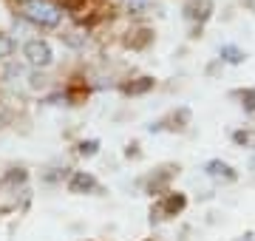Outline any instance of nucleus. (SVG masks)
<instances>
[{
	"instance_id": "20e7f679",
	"label": "nucleus",
	"mask_w": 255,
	"mask_h": 241,
	"mask_svg": "<svg viewBox=\"0 0 255 241\" xmlns=\"http://www.w3.org/2000/svg\"><path fill=\"white\" fill-rule=\"evenodd\" d=\"M68 190L71 193H94L97 190V179L91 176V173H85V170H77L71 179H68Z\"/></svg>"
},
{
	"instance_id": "9b49d317",
	"label": "nucleus",
	"mask_w": 255,
	"mask_h": 241,
	"mask_svg": "<svg viewBox=\"0 0 255 241\" xmlns=\"http://www.w3.org/2000/svg\"><path fill=\"white\" fill-rule=\"evenodd\" d=\"M63 40L68 43V46L80 48V46H85V40H88V34H82V31H68V34H63Z\"/></svg>"
},
{
	"instance_id": "9d476101",
	"label": "nucleus",
	"mask_w": 255,
	"mask_h": 241,
	"mask_svg": "<svg viewBox=\"0 0 255 241\" xmlns=\"http://www.w3.org/2000/svg\"><path fill=\"white\" fill-rule=\"evenodd\" d=\"M150 6H153L150 0H128V11H130V14H145Z\"/></svg>"
},
{
	"instance_id": "1a4fd4ad",
	"label": "nucleus",
	"mask_w": 255,
	"mask_h": 241,
	"mask_svg": "<svg viewBox=\"0 0 255 241\" xmlns=\"http://www.w3.org/2000/svg\"><path fill=\"white\" fill-rule=\"evenodd\" d=\"M233 142L255 150V133H253V130H236V133H233Z\"/></svg>"
},
{
	"instance_id": "39448f33",
	"label": "nucleus",
	"mask_w": 255,
	"mask_h": 241,
	"mask_svg": "<svg viewBox=\"0 0 255 241\" xmlns=\"http://www.w3.org/2000/svg\"><path fill=\"white\" fill-rule=\"evenodd\" d=\"M204 173L210 179H221V182H233L236 179V170L227 165V162H221V159H210L207 165H204Z\"/></svg>"
},
{
	"instance_id": "2eb2a0df",
	"label": "nucleus",
	"mask_w": 255,
	"mask_h": 241,
	"mask_svg": "<svg viewBox=\"0 0 255 241\" xmlns=\"http://www.w3.org/2000/svg\"><path fill=\"white\" fill-rule=\"evenodd\" d=\"M236 241H255V233H247V236H241V239H236Z\"/></svg>"
},
{
	"instance_id": "423d86ee",
	"label": "nucleus",
	"mask_w": 255,
	"mask_h": 241,
	"mask_svg": "<svg viewBox=\"0 0 255 241\" xmlns=\"http://www.w3.org/2000/svg\"><path fill=\"white\" fill-rule=\"evenodd\" d=\"M210 11H213V3H210V0H190V3L184 6V14L190 20H201V23L210 17Z\"/></svg>"
},
{
	"instance_id": "f8f14e48",
	"label": "nucleus",
	"mask_w": 255,
	"mask_h": 241,
	"mask_svg": "<svg viewBox=\"0 0 255 241\" xmlns=\"http://www.w3.org/2000/svg\"><path fill=\"white\" fill-rule=\"evenodd\" d=\"M241 102H244V111H255V88H244Z\"/></svg>"
},
{
	"instance_id": "f257e3e1",
	"label": "nucleus",
	"mask_w": 255,
	"mask_h": 241,
	"mask_svg": "<svg viewBox=\"0 0 255 241\" xmlns=\"http://www.w3.org/2000/svg\"><path fill=\"white\" fill-rule=\"evenodd\" d=\"M20 14L40 28H57L63 20V9L54 0H20Z\"/></svg>"
},
{
	"instance_id": "7ed1b4c3",
	"label": "nucleus",
	"mask_w": 255,
	"mask_h": 241,
	"mask_svg": "<svg viewBox=\"0 0 255 241\" xmlns=\"http://www.w3.org/2000/svg\"><path fill=\"white\" fill-rule=\"evenodd\" d=\"M184 207H187V199H184L182 193H167L159 202V207H156V213L159 216H164V219H170V216H176V213H182Z\"/></svg>"
},
{
	"instance_id": "ddd939ff",
	"label": "nucleus",
	"mask_w": 255,
	"mask_h": 241,
	"mask_svg": "<svg viewBox=\"0 0 255 241\" xmlns=\"http://www.w3.org/2000/svg\"><path fill=\"white\" fill-rule=\"evenodd\" d=\"M97 148H100V142L88 139V142H80V148H77V150H80L82 156H94V153H97Z\"/></svg>"
},
{
	"instance_id": "6e6552de",
	"label": "nucleus",
	"mask_w": 255,
	"mask_h": 241,
	"mask_svg": "<svg viewBox=\"0 0 255 241\" xmlns=\"http://www.w3.org/2000/svg\"><path fill=\"white\" fill-rule=\"evenodd\" d=\"M221 60L224 63H230V65H238V63H244V51L241 48H236V46H221Z\"/></svg>"
},
{
	"instance_id": "4468645a",
	"label": "nucleus",
	"mask_w": 255,
	"mask_h": 241,
	"mask_svg": "<svg viewBox=\"0 0 255 241\" xmlns=\"http://www.w3.org/2000/svg\"><path fill=\"white\" fill-rule=\"evenodd\" d=\"M11 48H14V43H11L9 37H0V57H9Z\"/></svg>"
},
{
	"instance_id": "0eeeda50",
	"label": "nucleus",
	"mask_w": 255,
	"mask_h": 241,
	"mask_svg": "<svg viewBox=\"0 0 255 241\" xmlns=\"http://www.w3.org/2000/svg\"><path fill=\"white\" fill-rule=\"evenodd\" d=\"M150 88H153V77H139L136 83H128L122 91L130 94V97H136V94H145V91H150Z\"/></svg>"
},
{
	"instance_id": "f03ea898",
	"label": "nucleus",
	"mask_w": 255,
	"mask_h": 241,
	"mask_svg": "<svg viewBox=\"0 0 255 241\" xmlns=\"http://www.w3.org/2000/svg\"><path fill=\"white\" fill-rule=\"evenodd\" d=\"M23 54H26V60L31 65H37V68H46V65H51V60H54L51 46H48L46 40H28L26 46H23Z\"/></svg>"
}]
</instances>
